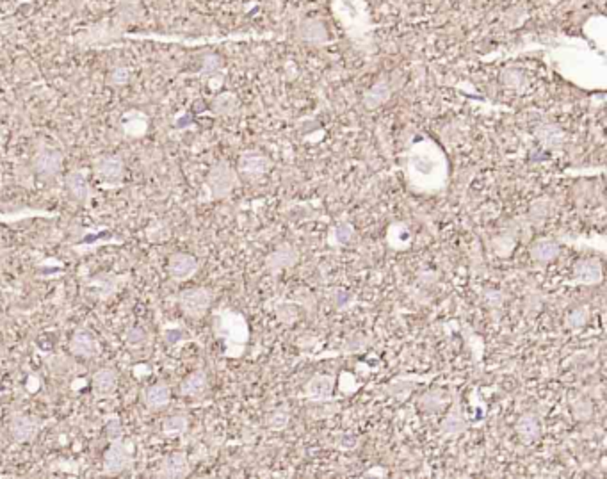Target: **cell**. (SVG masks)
<instances>
[{
  "label": "cell",
  "instance_id": "29",
  "mask_svg": "<svg viewBox=\"0 0 607 479\" xmlns=\"http://www.w3.org/2000/svg\"><path fill=\"white\" fill-rule=\"evenodd\" d=\"M127 344L130 347H143L146 344V334L141 328H132L127 334Z\"/></svg>",
  "mask_w": 607,
  "mask_h": 479
},
{
  "label": "cell",
  "instance_id": "3",
  "mask_svg": "<svg viewBox=\"0 0 607 479\" xmlns=\"http://www.w3.org/2000/svg\"><path fill=\"white\" fill-rule=\"evenodd\" d=\"M207 183L212 198L221 200V198H226L233 191L235 183H237V175H235V171L228 164L219 163L210 170Z\"/></svg>",
  "mask_w": 607,
  "mask_h": 479
},
{
  "label": "cell",
  "instance_id": "30",
  "mask_svg": "<svg viewBox=\"0 0 607 479\" xmlns=\"http://www.w3.org/2000/svg\"><path fill=\"white\" fill-rule=\"evenodd\" d=\"M463 428H465V426H463V421L462 419H460V413H451L449 417H447V421L444 422V431L445 433H457V431H463Z\"/></svg>",
  "mask_w": 607,
  "mask_h": 479
},
{
  "label": "cell",
  "instance_id": "10",
  "mask_svg": "<svg viewBox=\"0 0 607 479\" xmlns=\"http://www.w3.org/2000/svg\"><path fill=\"white\" fill-rule=\"evenodd\" d=\"M267 168H269V161L260 152H246L239 161V171L248 180L260 179L267 171Z\"/></svg>",
  "mask_w": 607,
  "mask_h": 479
},
{
  "label": "cell",
  "instance_id": "23",
  "mask_svg": "<svg viewBox=\"0 0 607 479\" xmlns=\"http://www.w3.org/2000/svg\"><path fill=\"white\" fill-rule=\"evenodd\" d=\"M300 33H301V38L307 39V42L310 43H317V45H319V43L326 42L325 26L319 24V21H314V20L305 21L303 26H301Z\"/></svg>",
  "mask_w": 607,
  "mask_h": 479
},
{
  "label": "cell",
  "instance_id": "6",
  "mask_svg": "<svg viewBox=\"0 0 607 479\" xmlns=\"http://www.w3.org/2000/svg\"><path fill=\"white\" fill-rule=\"evenodd\" d=\"M63 168V154L55 148H42L34 155V170L42 179H54Z\"/></svg>",
  "mask_w": 607,
  "mask_h": 479
},
{
  "label": "cell",
  "instance_id": "26",
  "mask_svg": "<svg viewBox=\"0 0 607 479\" xmlns=\"http://www.w3.org/2000/svg\"><path fill=\"white\" fill-rule=\"evenodd\" d=\"M538 138H540L547 146L557 148L563 141V132L559 129H556V127H550V125L540 127V130H538Z\"/></svg>",
  "mask_w": 607,
  "mask_h": 479
},
{
  "label": "cell",
  "instance_id": "16",
  "mask_svg": "<svg viewBox=\"0 0 607 479\" xmlns=\"http://www.w3.org/2000/svg\"><path fill=\"white\" fill-rule=\"evenodd\" d=\"M335 379L332 376L317 374L307 385V396L312 401H328L333 392Z\"/></svg>",
  "mask_w": 607,
  "mask_h": 479
},
{
  "label": "cell",
  "instance_id": "5",
  "mask_svg": "<svg viewBox=\"0 0 607 479\" xmlns=\"http://www.w3.org/2000/svg\"><path fill=\"white\" fill-rule=\"evenodd\" d=\"M132 465V456H130L129 447L125 446V442L121 440H113L111 446L107 447L104 454V472L109 476L121 474L123 471H127L129 467Z\"/></svg>",
  "mask_w": 607,
  "mask_h": 479
},
{
  "label": "cell",
  "instance_id": "4",
  "mask_svg": "<svg viewBox=\"0 0 607 479\" xmlns=\"http://www.w3.org/2000/svg\"><path fill=\"white\" fill-rule=\"evenodd\" d=\"M43 428V421L36 415H26V413H15L9 421V433L18 444H29Z\"/></svg>",
  "mask_w": 607,
  "mask_h": 479
},
{
  "label": "cell",
  "instance_id": "11",
  "mask_svg": "<svg viewBox=\"0 0 607 479\" xmlns=\"http://www.w3.org/2000/svg\"><path fill=\"white\" fill-rule=\"evenodd\" d=\"M93 385V394L98 399H105V397H111L116 392L118 387V374L113 369H100L93 374L91 379Z\"/></svg>",
  "mask_w": 607,
  "mask_h": 479
},
{
  "label": "cell",
  "instance_id": "1",
  "mask_svg": "<svg viewBox=\"0 0 607 479\" xmlns=\"http://www.w3.org/2000/svg\"><path fill=\"white\" fill-rule=\"evenodd\" d=\"M214 334L221 341H225L228 356H239L242 347L248 342V325H246L244 317L239 312L221 310L214 317Z\"/></svg>",
  "mask_w": 607,
  "mask_h": 479
},
{
  "label": "cell",
  "instance_id": "28",
  "mask_svg": "<svg viewBox=\"0 0 607 479\" xmlns=\"http://www.w3.org/2000/svg\"><path fill=\"white\" fill-rule=\"evenodd\" d=\"M105 433H107V438L111 442L120 440V438L123 437V428H121V421L118 417L109 419L107 424H105Z\"/></svg>",
  "mask_w": 607,
  "mask_h": 479
},
{
  "label": "cell",
  "instance_id": "8",
  "mask_svg": "<svg viewBox=\"0 0 607 479\" xmlns=\"http://www.w3.org/2000/svg\"><path fill=\"white\" fill-rule=\"evenodd\" d=\"M198 271V260L189 253H175L170 257L167 262V273L176 282H185L192 278Z\"/></svg>",
  "mask_w": 607,
  "mask_h": 479
},
{
  "label": "cell",
  "instance_id": "27",
  "mask_svg": "<svg viewBox=\"0 0 607 479\" xmlns=\"http://www.w3.org/2000/svg\"><path fill=\"white\" fill-rule=\"evenodd\" d=\"M237 107V102H235V96L226 93V95L217 96L216 102H214V111L219 114H232Z\"/></svg>",
  "mask_w": 607,
  "mask_h": 479
},
{
  "label": "cell",
  "instance_id": "15",
  "mask_svg": "<svg viewBox=\"0 0 607 479\" xmlns=\"http://www.w3.org/2000/svg\"><path fill=\"white\" fill-rule=\"evenodd\" d=\"M170 399H171L170 387L164 383L152 385V387H148L145 392H143V403L146 404V408L150 410L166 408L167 404H170Z\"/></svg>",
  "mask_w": 607,
  "mask_h": 479
},
{
  "label": "cell",
  "instance_id": "12",
  "mask_svg": "<svg viewBox=\"0 0 607 479\" xmlns=\"http://www.w3.org/2000/svg\"><path fill=\"white\" fill-rule=\"evenodd\" d=\"M574 280L582 285L600 284L602 266H600L599 260H579L574 266Z\"/></svg>",
  "mask_w": 607,
  "mask_h": 479
},
{
  "label": "cell",
  "instance_id": "7",
  "mask_svg": "<svg viewBox=\"0 0 607 479\" xmlns=\"http://www.w3.org/2000/svg\"><path fill=\"white\" fill-rule=\"evenodd\" d=\"M96 177L105 188H118L123 180V161L118 155H109L96 164Z\"/></svg>",
  "mask_w": 607,
  "mask_h": 479
},
{
  "label": "cell",
  "instance_id": "13",
  "mask_svg": "<svg viewBox=\"0 0 607 479\" xmlns=\"http://www.w3.org/2000/svg\"><path fill=\"white\" fill-rule=\"evenodd\" d=\"M70 351L75 356H80V359H93L98 353V344H96V338L93 337V334L86 332V329H79L71 337Z\"/></svg>",
  "mask_w": 607,
  "mask_h": 479
},
{
  "label": "cell",
  "instance_id": "31",
  "mask_svg": "<svg viewBox=\"0 0 607 479\" xmlns=\"http://www.w3.org/2000/svg\"><path fill=\"white\" fill-rule=\"evenodd\" d=\"M269 426L273 429H283L289 422V415L285 412H273V415L269 417Z\"/></svg>",
  "mask_w": 607,
  "mask_h": 479
},
{
  "label": "cell",
  "instance_id": "21",
  "mask_svg": "<svg viewBox=\"0 0 607 479\" xmlns=\"http://www.w3.org/2000/svg\"><path fill=\"white\" fill-rule=\"evenodd\" d=\"M559 253V246L552 241H540L531 248V257L538 262H550Z\"/></svg>",
  "mask_w": 607,
  "mask_h": 479
},
{
  "label": "cell",
  "instance_id": "24",
  "mask_svg": "<svg viewBox=\"0 0 607 479\" xmlns=\"http://www.w3.org/2000/svg\"><path fill=\"white\" fill-rule=\"evenodd\" d=\"M146 125L148 121L143 116L141 113H127L123 118V129L130 136H141L146 132Z\"/></svg>",
  "mask_w": 607,
  "mask_h": 479
},
{
  "label": "cell",
  "instance_id": "20",
  "mask_svg": "<svg viewBox=\"0 0 607 479\" xmlns=\"http://www.w3.org/2000/svg\"><path fill=\"white\" fill-rule=\"evenodd\" d=\"M516 431H518L520 438H522L525 444L536 442L538 437H540V424H538L536 417L531 415V413L520 417L518 424H516Z\"/></svg>",
  "mask_w": 607,
  "mask_h": 479
},
{
  "label": "cell",
  "instance_id": "18",
  "mask_svg": "<svg viewBox=\"0 0 607 479\" xmlns=\"http://www.w3.org/2000/svg\"><path fill=\"white\" fill-rule=\"evenodd\" d=\"M127 276H116L111 275V273H102V275H96L95 278H91V287L98 291V296L100 298H109L113 296L114 292L118 291V282L125 280Z\"/></svg>",
  "mask_w": 607,
  "mask_h": 479
},
{
  "label": "cell",
  "instance_id": "34",
  "mask_svg": "<svg viewBox=\"0 0 607 479\" xmlns=\"http://www.w3.org/2000/svg\"><path fill=\"white\" fill-rule=\"evenodd\" d=\"M504 82L509 88H518V86L524 84V77H522V73H516V71H507L506 75H504Z\"/></svg>",
  "mask_w": 607,
  "mask_h": 479
},
{
  "label": "cell",
  "instance_id": "22",
  "mask_svg": "<svg viewBox=\"0 0 607 479\" xmlns=\"http://www.w3.org/2000/svg\"><path fill=\"white\" fill-rule=\"evenodd\" d=\"M189 419L185 415L166 417L163 422V433L166 437H180L188 431Z\"/></svg>",
  "mask_w": 607,
  "mask_h": 479
},
{
  "label": "cell",
  "instance_id": "19",
  "mask_svg": "<svg viewBox=\"0 0 607 479\" xmlns=\"http://www.w3.org/2000/svg\"><path fill=\"white\" fill-rule=\"evenodd\" d=\"M298 260V251L294 250L289 244H283L282 248L275 251V253L269 257V267L273 271H278V269H285V267H291L292 264H296Z\"/></svg>",
  "mask_w": 607,
  "mask_h": 479
},
{
  "label": "cell",
  "instance_id": "33",
  "mask_svg": "<svg viewBox=\"0 0 607 479\" xmlns=\"http://www.w3.org/2000/svg\"><path fill=\"white\" fill-rule=\"evenodd\" d=\"M111 79H113V82L116 84V86H125L130 79V70H127V68H118V70L113 71Z\"/></svg>",
  "mask_w": 607,
  "mask_h": 479
},
{
  "label": "cell",
  "instance_id": "35",
  "mask_svg": "<svg viewBox=\"0 0 607 479\" xmlns=\"http://www.w3.org/2000/svg\"><path fill=\"white\" fill-rule=\"evenodd\" d=\"M579 314H581V316H577V310H574V312L568 316V319H566V323H568L572 328H579V326H582L586 323V314H584V310H581Z\"/></svg>",
  "mask_w": 607,
  "mask_h": 479
},
{
  "label": "cell",
  "instance_id": "17",
  "mask_svg": "<svg viewBox=\"0 0 607 479\" xmlns=\"http://www.w3.org/2000/svg\"><path fill=\"white\" fill-rule=\"evenodd\" d=\"M208 388L205 371H194L180 383V394L185 397H201Z\"/></svg>",
  "mask_w": 607,
  "mask_h": 479
},
{
  "label": "cell",
  "instance_id": "14",
  "mask_svg": "<svg viewBox=\"0 0 607 479\" xmlns=\"http://www.w3.org/2000/svg\"><path fill=\"white\" fill-rule=\"evenodd\" d=\"M66 188L70 191L71 198H75L77 201L84 204L91 198V186H89V180L86 177L84 171H73L66 177Z\"/></svg>",
  "mask_w": 607,
  "mask_h": 479
},
{
  "label": "cell",
  "instance_id": "32",
  "mask_svg": "<svg viewBox=\"0 0 607 479\" xmlns=\"http://www.w3.org/2000/svg\"><path fill=\"white\" fill-rule=\"evenodd\" d=\"M353 237H354V230L351 228V226L344 225V226H338V228L335 230V239H337L341 244H347V242H351V239Z\"/></svg>",
  "mask_w": 607,
  "mask_h": 479
},
{
  "label": "cell",
  "instance_id": "2",
  "mask_svg": "<svg viewBox=\"0 0 607 479\" xmlns=\"http://www.w3.org/2000/svg\"><path fill=\"white\" fill-rule=\"evenodd\" d=\"M210 303H212V292L205 287L185 289L179 294L180 309L191 319H201L210 309Z\"/></svg>",
  "mask_w": 607,
  "mask_h": 479
},
{
  "label": "cell",
  "instance_id": "9",
  "mask_svg": "<svg viewBox=\"0 0 607 479\" xmlns=\"http://www.w3.org/2000/svg\"><path fill=\"white\" fill-rule=\"evenodd\" d=\"M191 474V463H189L188 454L183 453H171L164 456L158 467V476L161 478L180 479Z\"/></svg>",
  "mask_w": 607,
  "mask_h": 479
},
{
  "label": "cell",
  "instance_id": "25",
  "mask_svg": "<svg viewBox=\"0 0 607 479\" xmlns=\"http://www.w3.org/2000/svg\"><path fill=\"white\" fill-rule=\"evenodd\" d=\"M388 95H390V89L385 82H379L376 84L374 88L370 89L365 96V105L367 107H376V105L383 104V102L387 100Z\"/></svg>",
  "mask_w": 607,
  "mask_h": 479
}]
</instances>
